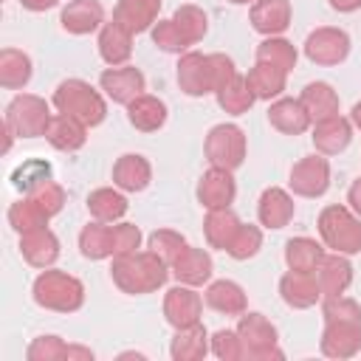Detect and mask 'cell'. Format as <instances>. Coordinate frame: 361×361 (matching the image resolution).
<instances>
[{"label": "cell", "instance_id": "11", "mask_svg": "<svg viewBox=\"0 0 361 361\" xmlns=\"http://www.w3.org/2000/svg\"><path fill=\"white\" fill-rule=\"evenodd\" d=\"M290 192L299 197H322L330 186V164L322 155H307L290 169Z\"/></svg>", "mask_w": 361, "mask_h": 361}, {"label": "cell", "instance_id": "10", "mask_svg": "<svg viewBox=\"0 0 361 361\" xmlns=\"http://www.w3.org/2000/svg\"><path fill=\"white\" fill-rule=\"evenodd\" d=\"M319 347L327 358H353L361 350V319H327Z\"/></svg>", "mask_w": 361, "mask_h": 361}, {"label": "cell", "instance_id": "14", "mask_svg": "<svg viewBox=\"0 0 361 361\" xmlns=\"http://www.w3.org/2000/svg\"><path fill=\"white\" fill-rule=\"evenodd\" d=\"M20 254L31 268H51L59 257V240L51 228L39 226L20 234Z\"/></svg>", "mask_w": 361, "mask_h": 361}, {"label": "cell", "instance_id": "13", "mask_svg": "<svg viewBox=\"0 0 361 361\" xmlns=\"http://www.w3.org/2000/svg\"><path fill=\"white\" fill-rule=\"evenodd\" d=\"M102 90L107 93V99L118 102V104H130L133 99H138L147 87V79L138 68L133 65H118V68H107L99 76Z\"/></svg>", "mask_w": 361, "mask_h": 361}, {"label": "cell", "instance_id": "50", "mask_svg": "<svg viewBox=\"0 0 361 361\" xmlns=\"http://www.w3.org/2000/svg\"><path fill=\"white\" fill-rule=\"evenodd\" d=\"M347 203H350V209L361 217V178L353 180V186H350V192H347Z\"/></svg>", "mask_w": 361, "mask_h": 361}, {"label": "cell", "instance_id": "36", "mask_svg": "<svg viewBox=\"0 0 361 361\" xmlns=\"http://www.w3.org/2000/svg\"><path fill=\"white\" fill-rule=\"evenodd\" d=\"M322 257H324V248L313 237H290L285 243V262H288L290 271H307V274H313L319 268Z\"/></svg>", "mask_w": 361, "mask_h": 361}, {"label": "cell", "instance_id": "38", "mask_svg": "<svg viewBox=\"0 0 361 361\" xmlns=\"http://www.w3.org/2000/svg\"><path fill=\"white\" fill-rule=\"evenodd\" d=\"M87 212L93 214V220H102V223H116L127 214V197L118 192V189H110V186H102L96 192H90L87 197Z\"/></svg>", "mask_w": 361, "mask_h": 361}, {"label": "cell", "instance_id": "51", "mask_svg": "<svg viewBox=\"0 0 361 361\" xmlns=\"http://www.w3.org/2000/svg\"><path fill=\"white\" fill-rule=\"evenodd\" d=\"M59 0H20V6L23 8H28V11H48V8H54Z\"/></svg>", "mask_w": 361, "mask_h": 361}, {"label": "cell", "instance_id": "19", "mask_svg": "<svg viewBox=\"0 0 361 361\" xmlns=\"http://www.w3.org/2000/svg\"><path fill=\"white\" fill-rule=\"evenodd\" d=\"M59 23H62V28H65L68 34L82 37V34L96 31V28L104 23V8H102L99 0H71V3L62 8Z\"/></svg>", "mask_w": 361, "mask_h": 361}, {"label": "cell", "instance_id": "15", "mask_svg": "<svg viewBox=\"0 0 361 361\" xmlns=\"http://www.w3.org/2000/svg\"><path fill=\"white\" fill-rule=\"evenodd\" d=\"M279 293H282V302L288 307H296V310H307L322 299V288L316 282V274L290 271V268L279 279Z\"/></svg>", "mask_w": 361, "mask_h": 361}, {"label": "cell", "instance_id": "54", "mask_svg": "<svg viewBox=\"0 0 361 361\" xmlns=\"http://www.w3.org/2000/svg\"><path fill=\"white\" fill-rule=\"evenodd\" d=\"M350 121H353V124H355V127L361 130V102H358V104H353V113H350Z\"/></svg>", "mask_w": 361, "mask_h": 361}, {"label": "cell", "instance_id": "17", "mask_svg": "<svg viewBox=\"0 0 361 361\" xmlns=\"http://www.w3.org/2000/svg\"><path fill=\"white\" fill-rule=\"evenodd\" d=\"M161 0H118L113 8V23L127 28L130 34H141L158 23Z\"/></svg>", "mask_w": 361, "mask_h": 361}, {"label": "cell", "instance_id": "22", "mask_svg": "<svg viewBox=\"0 0 361 361\" xmlns=\"http://www.w3.org/2000/svg\"><path fill=\"white\" fill-rule=\"evenodd\" d=\"M251 25L265 37H279L290 25V3L288 0H257L251 3Z\"/></svg>", "mask_w": 361, "mask_h": 361}, {"label": "cell", "instance_id": "25", "mask_svg": "<svg viewBox=\"0 0 361 361\" xmlns=\"http://www.w3.org/2000/svg\"><path fill=\"white\" fill-rule=\"evenodd\" d=\"M169 268H172V274H175V279H178V282L197 288V285H203V282H209V279H212V268H214V265H212L209 251L186 245V248L180 251V257H178Z\"/></svg>", "mask_w": 361, "mask_h": 361}, {"label": "cell", "instance_id": "31", "mask_svg": "<svg viewBox=\"0 0 361 361\" xmlns=\"http://www.w3.org/2000/svg\"><path fill=\"white\" fill-rule=\"evenodd\" d=\"M209 350H212L209 333H206V327L200 322L189 324V327H178V333H175V338L169 344V353H172L175 361H197Z\"/></svg>", "mask_w": 361, "mask_h": 361}, {"label": "cell", "instance_id": "12", "mask_svg": "<svg viewBox=\"0 0 361 361\" xmlns=\"http://www.w3.org/2000/svg\"><path fill=\"white\" fill-rule=\"evenodd\" d=\"M200 310H203V299L192 285H175L166 290L164 296V316L166 322L178 330V327H189L200 322Z\"/></svg>", "mask_w": 361, "mask_h": 361}, {"label": "cell", "instance_id": "32", "mask_svg": "<svg viewBox=\"0 0 361 361\" xmlns=\"http://www.w3.org/2000/svg\"><path fill=\"white\" fill-rule=\"evenodd\" d=\"M99 54L113 68L124 65L133 54V34L127 28H121L118 23H107L99 34Z\"/></svg>", "mask_w": 361, "mask_h": 361}, {"label": "cell", "instance_id": "9", "mask_svg": "<svg viewBox=\"0 0 361 361\" xmlns=\"http://www.w3.org/2000/svg\"><path fill=\"white\" fill-rule=\"evenodd\" d=\"M350 54V37L341 28L322 25L307 34L305 39V56L316 65H338Z\"/></svg>", "mask_w": 361, "mask_h": 361}, {"label": "cell", "instance_id": "7", "mask_svg": "<svg viewBox=\"0 0 361 361\" xmlns=\"http://www.w3.org/2000/svg\"><path fill=\"white\" fill-rule=\"evenodd\" d=\"M203 152H206L212 166L234 172L245 161V133L237 124H214L206 133Z\"/></svg>", "mask_w": 361, "mask_h": 361}, {"label": "cell", "instance_id": "20", "mask_svg": "<svg viewBox=\"0 0 361 361\" xmlns=\"http://www.w3.org/2000/svg\"><path fill=\"white\" fill-rule=\"evenodd\" d=\"M149 180H152V166L138 152H127L113 164V183L121 192H141L149 186Z\"/></svg>", "mask_w": 361, "mask_h": 361}, {"label": "cell", "instance_id": "46", "mask_svg": "<svg viewBox=\"0 0 361 361\" xmlns=\"http://www.w3.org/2000/svg\"><path fill=\"white\" fill-rule=\"evenodd\" d=\"M262 248V231L257 228V226H240V231L234 234V240H231V245L226 248V254L228 257H234V259H248V257H254L257 251Z\"/></svg>", "mask_w": 361, "mask_h": 361}, {"label": "cell", "instance_id": "23", "mask_svg": "<svg viewBox=\"0 0 361 361\" xmlns=\"http://www.w3.org/2000/svg\"><path fill=\"white\" fill-rule=\"evenodd\" d=\"M48 144L59 152H76L85 147L87 141V124H82L79 118L73 116H65V113H56L48 124V133H45Z\"/></svg>", "mask_w": 361, "mask_h": 361}, {"label": "cell", "instance_id": "35", "mask_svg": "<svg viewBox=\"0 0 361 361\" xmlns=\"http://www.w3.org/2000/svg\"><path fill=\"white\" fill-rule=\"evenodd\" d=\"M79 248H82V257L87 259H107L116 254L113 248V226L110 223H102V220H93L82 228L79 234Z\"/></svg>", "mask_w": 361, "mask_h": 361}, {"label": "cell", "instance_id": "55", "mask_svg": "<svg viewBox=\"0 0 361 361\" xmlns=\"http://www.w3.org/2000/svg\"><path fill=\"white\" fill-rule=\"evenodd\" d=\"M228 3H237V6H245V3H257V0H228Z\"/></svg>", "mask_w": 361, "mask_h": 361}, {"label": "cell", "instance_id": "18", "mask_svg": "<svg viewBox=\"0 0 361 361\" xmlns=\"http://www.w3.org/2000/svg\"><path fill=\"white\" fill-rule=\"evenodd\" d=\"M313 274H316V282L322 288V299L344 293L353 282V265L347 262V254H336V251L324 254Z\"/></svg>", "mask_w": 361, "mask_h": 361}, {"label": "cell", "instance_id": "42", "mask_svg": "<svg viewBox=\"0 0 361 361\" xmlns=\"http://www.w3.org/2000/svg\"><path fill=\"white\" fill-rule=\"evenodd\" d=\"M45 180H51V164H48V161H25V164H20V166L11 172V183H14L23 195H28L31 189H37V186L45 183Z\"/></svg>", "mask_w": 361, "mask_h": 361}, {"label": "cell", "instance_id": "41", "mask_svg": "<svg viewBox=\"0 0 361 361\" xmlns=\"http://www.w3.org/2000/svg\"><path fill=\"white\" fill-rule=\"evenodd\" d=\"M8 226L17 231V234H25L31 228H39V226H48V217L45 212L31 200V197H23L17 203L8 206Z\"/></svg>", "mask_w": 361, "mask_h": 361}, {"label": "cell", "instance_id": "45", "mask_svg": "<svg viewBox=\"0 0 361 361\" xmlns=\"http://www.w3.org/2000/svg\"><path fill=\"white\" fill-rule=\"evenodd\" d=\"M68 347L71 344H65L59 336H37L28 344L25 358L28 361H62V358H68Z\"/></svg>", "mask_w": 361, "mask_h": 361}, {"label": "cell", "instance_id": "52", "mask_svg": "<svg viewBox=\"0 0 361 361\" xmlns=\"http://www.w3.org/2000/svg\"><path fill=\"white\" fill-rule=\"evenodd\" d=\"M330 8H336L341 14H350V11L361 8V0H330Z\"/></svg>", "mask_w": 361, "mask_h": 361}, {"label": "cell", "instance_id": "53", "mask_svg": "<svg viewBox=\"0 0 361 361\" xmlns=\"http://www.w3.org/2000/svg\"><path fill=\"white\" fill-rule=\"evenodd\" d=\"M71 358H85V361H90L93 353L85 350V347H73V344H71V347H68V361H71Z\"/></svg>", "mask_w": 361, "mask_h": 361}, {"label": "cell", "instance_id": "27", "mask_svg": "<svg viewBox=\"0 0 361 361\" xmlns=\"http://www.w3.org/2000/svg\"><path fill=\"white\" fill-rule=\"evenodd\" d=\"M203 302H206L212 310L226 313V316H240V313H245V307H248L245 290H243L237 282H231V279H217V282H212V285L206 288V293H203Z\"/></svg>", "mask_w": 361, "mask_h": 361}, {"label": "cell", "instance_id": "34", "mask_svg": "<svg viewBox=\"0 0 361 361\" xmlns=\"http://www.w3.org/2000/svg\"><path fill=\"white\" fill-rule=\"evenodd\" d=\"M31 59L28 54L17 51V48H3L0 51V85L8 90H20L31 82Z\"/></svg>", "mask_w": 361, "mask_h": 361}, {"label": "cell", "instance_id": "24", "mask_svg": "<svg viewBox=\"0 0 361 361\" xmlns=\"http://www.w3.org/2000/svg\"><path fill=\"white\" fill-rule=\"evenodd\" d=\"M350 141H353V124L341 116L313 124V144L322 155H338L350 147Z\"/></svg>", "mask_w": 361, "mask_h": 361}, {"label": "cell", "instance_id": "8", "mask_svg": "<svg viewBox=\"0 0 361 361\" xmlns=\"http://www.w3.org/2000/svg\"><path fill=\"white\" fill-rule=\"evenodd\" d=\"M237 336L243 341V358H282V350L276 347V327L262 316V313H240L237 322Z\"/></svg>", "mask_w": 361, "mask_h": 361}, {"label": "cell", "instance_id": "1", "mask_svg": "<svg viewBox=\"0 0 361 361\" xmlns=\"http://www.w3.org/2000/svg\"><path fill=\"white\" fill-rule=\"evenodd\" d=\"M234 62L226 54H197L186 51L178 59V85L186 96H206L217 93L231 76H234Z\"/></svg>", "mask_w": 361, "mask_h": 361}, {"label": "cell", "instance_id": "2", "mask_svg": "<svg viewBox=\"0 0 361 361\" xmlns=\"http://www.w3.org/2000/svg\"><path fill=\"white\" fill-rule=\"evenodd\" d=\"M169 265L155 254V251H133V254H121L113 257V282L118 285V290L124 293H152L158 288H164L166 276H169Z\"/></svg>", "mask_w": 361, "mask_h": 361}, {"label": "cell", "instance_id": "21", "mask_svg": "<svg viewBox=\"0 0 361 361\" xmlns=\"http://www.w3.org/2000/svg\"><path fill=\"white\" fill-rule=\"evenodd\" d=\"M257 217L265 228H285L293 220V197L279 186H268L259 195Z\"/></svg>", "mask_w": 361, "mask_h": 361}, {"label": "cell", "instance_id": "47", "mask_svg": "<svg viewBox=\"0 0 361 361\" xmlns=\"http://www.w3.org/2000/svg\"><path fill=\"white\" fill-rule=\"evenodd\" d=\"M186 248V240L178 234V231H169V228H161V231H152L149 234V251H155L166 265H172L180 251Z\"/></svg>", "mask_w": 361, "mask_h": 361}, {"label": "cell", "instance_id": "28", "mask_svg": "<svg viewBox=\"0 0 361 361\" xmlns=\"http://www.w3.org/2000/svg\"><path fill=\"white\" fill-rule=\"evenodd\" d=\"M299 102L305 107V113L310 116V121H324L338 116V96L327 82H310L305 85V90L299 93Z\"/></svg>", "mask_w": 361, "mask_h": 361}, {"label": "cell", "instance_id": "26", "mask_svg": "<svg viewBox=\"0 0 361 361\" xmlns=\"http://www.w3.org/2000/svg\"><path fill=\"white\" fill-rule=\"evenodd\" d=\"M268 124L274 130L285 133V135H302L313 121L305 113V107H302L299 99H276L268 107Z\"/></svg>", "mask_w": 361, "mask_h": 361}, {"label": "cell", "instance_id": "29", "mask_svg": "<svg viewBox=\"0 0 361 361\" xmlns=\"http://www.w3.org/2000/svg\"><path fill=\"white\" fill-rule=\"evenodd\" d=\"M127 118L135 130L141 133H155L166 124V104L158 99V96H149V93H141L138 99H133L127 104Z\"/></svg>", "mask_w": 361, "mask_h": 361}, {"label": "cell", "instance_id": "37", "mask_svg": "<svg viewBox=\"0 0 361 361\" xmlns=\"http://www.w3.org/2000/svg\"><path fill=\"white\" fill-rule=\"evenodd\" d=\"M214 96H217V104H220L226 113H231V116H243V113H248L251 104L257 102L254 90L248 87V79L240 76V73H234V76H231Z\"/></svg>", "mask_w": 361, "mask_h": 361}, {"label": "cell", "instance_id": "3", "mask_svg": "<svg viewBox=\"0 0 361 361\" xmlns=\"http://www.w3.org/2000/svg\"><path fill=\"white\" fill-rule=\"evenodd\" d=\"M54 107L65 116L79 118L87 127H96L107 116V104L96 87H90L85 79H65L54 90Z\"/></svg>", "mask_w": 361, "mask_h": 361}, {"label": "cell", "instance_id": "44", "mask_svg": "<svg viewBox=\"0 0 361 361\" xmlns=\"http://www.w3.org/2000/svg\"><path fill=\"white\" fill-rule=\"evenodd\" d=\"M25 197H31L42 212H45V217L51 220L54 214H59L62 212V206H65V189L51 178V180H45V183H39L37 189H31Z\"/></svg>", "mask_w": 361, "mask_h": 361}, {"label": "cell", "instance_id": "33", "mask_svg": "<svg viewBox=\"0 0 361 361\" xmlns=\"http://www.w3.org/2000/svg\"><path fill=\"white\" fill-rule=\"evenodd\" d=\"M245 79H248V87L254 90L257 99L271 102V99H276V96L285 90L288 71H282V68H276V65H271V62H257V65L245 73Z\"/></svg>", "mask_w": 361, "mask_h": 361}, {"label": "cell", "instance_id": "40", "mask_svg": "<svg viewBox=\"0 0 361 361\" xmlns=\"http://www.w3.org/2000/svg\"><path fill=\"white\" fill-rule=\"evenodd\" d=\"M172 20H175V25L180 28V34L189 39V45L200 42V39L206 37V31H209L206 11H203V8H197V6H192V3L178 6V8H175V14H172Z\"/></svg>", "mask_w": 361, "mask_h": 361}, {"label": "cell", "instance_id": "30", "mask_svg": "<svg viewBox=\"0 0 361 361\" xmlns=\"http://www.w3.org/2000/svg\"><path fill=\"white\" fill-rule=\"evenodd\" d=\"M240 217L226 206V209H209L206 220H203V234H206V243L212 248H220L226 251L234 240V234L240 231Z\"/></svg>", "mask_w": 361, "mask_h": 361}, {"label": "cell", "instance_id": "6", "mask_svg": "<svg viewBox=\"0 0 361 361\" xmlns=\"http://www.w3.org/2000/svg\"><path fill=\"white\" fill-rule=\"evenodd\" d=\"M54 113L48 110V102L34 93H20L6 107V124L17 138H37L48 133Z\"/></svg>", "mask_w": 361, "mask_h": 361}, {"label": "cell", "instance_id": "5", "mask_svg": "<svg viewBox=\"0 0 361 361\" xmlns=\"http://www.w3.org/2000/svg\"><path fill=\"white\" fill-rule=\"evenodd\" d=\"M322 243L336 254L361 251V217L347 206H324L319 214Z\"/></svg>", "mask_w": 361, "mask_h": 361}, {"label": "cell", "instance_id": "16", "mask_svg": "<svg viewBox=\"0 0 361 361\" xmlns=\"http://www.w3.org/2000/svg\"><path fill=\"white\" fill-rule=\"evenodd\" d=\"M237 195V183L228 169L212 166L197 183V200L203 209H226Z\"/></svg>", "mask_w": 361, "mask_h": 361}, {"label": "cell", "instance_id": "4", "mask_svg": "<svg viewBox=\"0 0 361 361\" xmlns=\"http://www.w3.org/2000/svg\"><path fill=\"white\" fill-rule=\"evenodd\" d=\"M34 302L45 310L73 313L85 305V285L65 271L42 268V274L34 279Z\"/></svg>", "mask_w": 361, "mask_h": 361}, {"label": "cell", "instance_id": "39", "mask_svg": "<svg viewBox=\"0 0 361 361\" xmlns=\"http://www.w3.org/2000/svg\"><path fill=\"white\" fill-rule=\"evenodd\" d=\"M296 48H293V42H288V39H282V37H265L259 45H257V62H271V65H276V68H282V71H293L296 68Z\"/></svg>", "mask_w": 361, "mask_h": 361}, {"label": "cell", "instance_id": "48", "mask_svg": "<svg viewBox=\"0 0 361 361\" xmlns=\"http://www.w3.org/2000/svg\"><path fill=\"white\" fill-rule=\"evenodd\" d=\"M209 344H212V353H214L217 358H223V361H237V358H243V341H240L237 330H217V333L209 338Z\"/></svg>", "mask_w": 361, "mask_h": 361}, {"label": "cell", "instance_id": "49", "mask_svg": "<svg viewBox=\"0 0 361 361\" xmlns=\"http://www.w3.org/2000/svg\"><path fill=\"white\" fill-rule=\"evenodd\" d=\"M113 248H116L113 257L138 251L141 248V228L133 223H113Z\"/></svg>", "mask_w": 361, "mask_h": 361}, {"label": "cell", "instance_id": "43", "mask_svg": "<svg viewBox=\"0 0 361 361\" xmlns=\"http://www.w3.org/2000/svg\"><path fill=\"white\" fill-rule=\"evenodd\" d=\"M152 42L166 54H186V48H189V39L180 34L175 20H158L152 25Z\"/></svg>", "mask_w": 361, "mask_h": 361}]
</instances>
